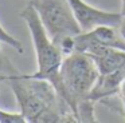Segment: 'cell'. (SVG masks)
<instances>
[{"mask_svg": "<svg viewBox=\"0 0 125 123\" xmlns=\"http://www.w3.org/2000/svg\"><path fill=\"white\" fill-rule=\"evenodd\" d=\"M125 79V70H117L113 72L100 74L94 88L90 92V99L94 102H102L105 99H110L112 96L118 95L122 80Z\"/></svg>", "mask_w": 125, "mask_h": 123, "instance_id": "obj_6", "label": "cell"}, {"mask_svg": "<svg viewBox=\"0 0 125 123\" xmlns=\"http://www.w3.org/2000/svg\"><path fill=\"white\" fill-rule=\"evenodd\" d=\"M20 18L27 24V28L30 31L31 39H32L34 51H35L36 71L31 75L34 78L49 80L57 90L59 98L65 102V99H63L65 91H63V84L62 79H61V66H62L63 58H65L62 51L47 34L32 1H30L22 9Z\"/></svg>", "mask_w": 125, "mask_h": 123, "instance_id": "obj_2", "label": "cell"}, {"mask_svg": "<svg viewBox=\"0 0 125 123\" xmlns=\"http://www.w3.org/2000/svg\"><path fill=\"white\" fill-rule=\"evenodd\" d=\"M0 82H6V78H4V75H0Z\"/></svg>", "mask_w": 125, "mask_h": 123, "instance_id": "obj_13", "label": "cell"}, {"mask_svg": "<svg viewBox=\"0 0 125 123\" xmlns=\"http://www.w3.org/2000/svg\"><path fill=\"white\" fill-rule=\"evenodd\" d=\"M0 75H4L27 122H77L74 112L49 80L22 74L4 56H0Z\"/></svg>", "mask_w": 125, "mask_h": 123, "instance_id": "obj_1", "label": "cell"}, {"mask_svg": "<svg viewBox=\"0 0 125 123\" xmlns=\"http://www.w3.org/2000/svg\"><path fill=\"white\" fill-rule=\"evenodd\" d=\"M118 96H120V100H121L122 108H124V116H125V79L121 83V87H120V91H118Z\"/></svg>", "mask_w": 125, "mask_h": 123, "instance_id": "obj_10", "label": "cell"}, {"mask_svg": "<svg viewBox=\"0 0 125 123\" xmlns=\"http://www.w3.org/2000/svg\"><path fill=\"white\" fill-rule=\"evenodd\" d=\"M34 3L47 34L55 44L69 36H77L82 29L67 0H30Z\"/></svg>", "mask_w": 125, "mask_h": 123, "instance_id": "obj_4", "label": "cell"}, {"mask_svg": "<svg viewBox=\"0 0 125 123\" xmlns=\"http://www.w3.org/2000/svg\"><path fill=\"white\" fill-rule=\"evenodd\" d=\"M98 78L100 70L95 60L90 55L75 51L63 58L61 66V79L65 91L63 99L74 115L77 104L90 96Z\"/></svg>", "mask_w": 125, "mask_h": 123, "instance_id": "obj_3", "label": "cell"}, {"mask_svg": "<svg viewBox=\"0 0 125 123\" xmlns=\"http://www.w3.org/2000/svg\"><path fill=\"white\" fill-rule=\"evenodd\" d=\"M121 15H125V0H121Z\"/></svg>", "mask_w": 125, "mask_h": 123, "instance_id": "obj_12", "label": "cell"}, {"mask_svg": "<svg viewBox=\"0 0 125 123\" xmlns=\"http://www.w3.org/2000/svg\"><path fill=\"white\" fill-rule=\"evenodd\" d=\"M90 34L97 42L110 48L125 51V40L121 37L117 26H98L90 29Z\"/></svg>", "mask_w": 125, "mask_h": 123, "instance_id": "obj_7", "label": "cell"}, {"mask_svg": "<svg viewBox=\"0 0 125 123\" xmlns=\"http://www.w3.org/2000/svg\"><path fill=\"white\" fill-rule=\"evenodd\" d=\"M0 43H4V44H8L11 48H14L15 51H18L19 53H23V45L16 37H14L11 34L6 31V29L1 27L0 24Z\"/></svg>", "mask_w": 125, "mask_h": 123, "instance_id": "obj_8", "label": "cell"}, {"mask_svg": "<svg viewBox=\"0 0 125 123\" xmlns=\"http://www.w3.org/2000/svg\"><path fill=\"white\" fill-rule=\"evenodd\" d=\"M82 31H90L98 26H117L121 12L104 11L85 0H67Z\"/></svg>", "mask_w": 125, "mask_h": 123, "instance_id": "obj_5", "label": "cell"}, {"mask_svg": "<svg viewBox=\"0 0 125 123\" xmlns=\"http://www.w3.org/2000/svg\"><path fill=\"white\" fill-rule=\"evenodd\" d=\"M24 115L22 112H8L0 108V123H26Z\"/></svg>", "mask_w": 125, "mask_h": 123, "instance_id": "obj_9", "label": "cell"}, {"mask_svg": "<svg viewBox=\"0 0 125 123\" xmlns=\"http://www.w3.org/2000/svg\"><path fill=\"white\" fill-rule=\"evenodd\" d=\"M117 29H118L121 37L125 40V15H121V19H120L118 24H117Z\"/></svg>", "mask_w": 125, "mask_h": 123, "instance_id": "obj_11", "label": "cell"}]
</instances>
